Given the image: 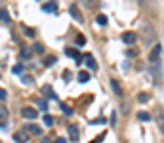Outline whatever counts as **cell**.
<instances>
[{
  "label": "cell",
  "instance_id": "obj_1",
  "mask_svg": "<svg viewBox=\"0 0 164 143\" xmlns=\"http://www.w3.org/2000/svg\"><path fill=\"white\" fill-rule=\"evenodd\" d=\"M21 117L33 120V118L38 117V113H37V109H34V107H23V109H21Z\"/></svg>",
  "mask_w": 164,
  "mask_h": 143
},
{
  "label": "cell",
  "instance_id": "obj_2",
  "mask_svg": "<svg viewBox=\"0 0 164 143\" xmlns=\"http://www.w3.org/2000/svg\"><path fill=\"white\" fill-rule=\"evenodd\" d=\"M135 40H138V34L132 33V31H128V33L122 34V42H124V44H128V46H132Z\"/></svg>",
  "mask_w": 164,
  "mask_h": 143
},
{
  "label": "cell",
  "instance_id": "obj_3",
  "mask_svg": "<svg viewBox=\"0 0 164 143\" xmlns=\"http://www.w3.org/2000/svg\"><path fill=\"white\" fill-rule=\"evenodd\" d=\"M160 52H162V46H160V44H156V46L153 48V52H151V55H149V61H151V63H155V61H159V57H160Z\"/></svg>",
  "mask_w": 164,
  "mask_h": 143
},
{
  "label": "cell",
  "instance_id": "obj_4",
  "mask_svg": "<svg viewBox=\"0 0 164 143\" xmlns=\"http://www.w3.org/2000/svg\"><path fill=\"white\" fill-rule=\"evenodd\" d=\"M69 13H71V16H73V19H75V21H80V23L84 21L82 13L78 12V6H71V8H69Z\"/></svg>",
  "mask_w": 164,
  "mask_h": 143
},
{
  "label": "cell",
  "instance_id": "obj_5",
  "mask_svg": "<svg viewBox=\"0 0 164 143\" xmlns=\"http://www.w3.org/2000/svg\"><path fill=\"white\" fill-rule=\"evenodd\" d=\"M55 8H58V4L52 0V2H46L44 6H42V12H46V13H55Z\"/></svg>",
  "mask_w": 164,
  "mask_h": 143
},
{
  "label": "cell",
  "instance_id": "obj_6",
  "mask_svg": "<svg viewBox=\"0 0 164 143\" xmlns=\"http://www.w3.org/2000/svg\"><path fill=\"white\" fill-rule=\"evenodd\" d=\"M13 139H16L17 143H25L27 139H29V134L27 132H16L13 134Z\"/></svg>",
  "mask_w": 164,
  "mask_h": 143
},
{
  "label": "cell",
  "instance_id": "obj_7",
  "mask_svg": "<svg viewBox=\"0 0 164 143\" xmlns=\"http://www.w3.org/2000/svg\"><path fill=\"white\" fill-rule=\"evenodd\" d=\"M69 138L73 141H78V126L76 124H71L69 126Z\"/></svg>",
  "mask_w": 164,
  "mask_h": 143
},
{
  "label": "cell",
  "instance_id": "obj_8",
  "mask_svg": "<svg viewBox=\"0 0 164 143\" xmlns=\"http://www.w3.org/2000/svg\"><path fill=\"white\" fill-rule=\"evenodd\" d=\"M42 92H44V96H46V97H52V99H58V96H55V92L52 90V86H44V88H42Z\"/></svg>",
  "mask_w": 164,
  "mask_h": 143
},
{
  "label": "cell",
  "instance_id": "obj_9",
  "mask_svg": "<svg viewBox=\"0 0 164 143\" xmlns=\"http://www.w3.org/2000/svg\"><path fill=\"white\" fill-rule=\"evenodd\" d=\"M84 61H86V65H88V69H97V63H96V59L92 57L90 54L84 57Z\"/></svg>",
  "mask_w": 164,
  "mask_h": 143
},
{
  "label": "cell",
  "instance_id": "obj_10",
  "mask_svg": "<svg viewBox=\"0 0 164 143\" xmlns=\"http://www.w3.org/2000/svg\"><path fill=\"white\" fill-rule=\"evenodd\" d=\"M25 130H27V132H31V134H34V135H40V134H42V128H40V126H37V124L27 126Z\"/></svg>",
  "mask_w": 164,
  "mask_h": 143
},
{
  "label": "cell",
  "instance_id": "obj_11",
  "mask_svg": "<svg viewBox=\"0 0 164 143\" xmlns=\"http://www.w3.org/2000/svg\"><path fill=\"white\" fill-rule=\"evenodd\" d=\"M149 99H151V96H149L147 92H143V94L138 96V101H139V103H149Z\"/></svg>",
  "mask_w": 164,
  "mask_h": 143
},
{
  "label": "cell",
  "instance_id": "obj_12",
  "mask_svg": "<svg viewBox=\"0 0 164 143\" xmlns=\"http://www.w3.org/2000/svg\"><path fill=\"white\" fill-rule=\"evenodd\" d=\"M88 80H90V75L86 71H80V73H78V82H88Z\"/></svg>",
  "mask_w": 164,
  "mask_h": 143
},
{
  "label": "cell",
  "instance_id": "obj_13",
  "mask_svg": "<svg viewBox=\"0 0 164 143\" xmlns=\"http://www.w3.org/2000/svg\"><path fill=\"white\" fill-rule=\"evenodd\" d=\"M138 118H139V120H143V122H147V120H151V114L145 113V111H141V113H138Z\"/></svg>",
  "mask_w": 164,
  "mask_h": 143
},
{
  "label": "cell",
  "instance_id": "obj_14",
  "mask_svg": "<svg viewBox=\"0 0 164 143\" xmlns=\"http://www.w3.org/2000/svg\"><path fill=\"white\" fill-rule=\"evenodd\" d=\"M111 86H113V90H115V94H117V96H122V90H120V86H118L117 80H111Z\"/></svg>",
  "mask_w": 164,
  "mask_h": 143
},
{
  "label": "cell",
  "instance_id": "obj_15",
  "mask_svg": "<svg viewBox=\"0 0 164 143\" xmlns=\"http://www.w3.org/2000/svg\"><path fill=\"white\" fill-rule=\"evenodd\" d=\"M65 54H67L69 57H73V59H76V57H78V55H80V54H78V52H76V50H73V48H67V50H65Z\"/></svg>",
  "mask_w": 164,
  "mask_h": 143
},
{
  "label": "cell",
  "instance_id": "obj_16",
  "mask_svg": "<svg viewBox=\"0 0 164 143\" xmlns=\"http://www.w3.org/2000/svg\"><path fill=\"white\" fill-rule=\"evenodd\" d=\"M0 21H10V13H8V10H0Z\"/></svg>",
  "mask_w": 164,
  "mask_h": 143
},
{
  "label": "cell",
  "instance_id": "obj_17",
  "mask_svg": "<svg viewBox=\"0 0 164 143\" xmlns=\"http://www.w3.org/2000/svg\"><path fill=\"white\" fill-rule=\"evenodd\" d=\"M37 105H38V109H42V111H46V109H48L46 99H38V101H37Z\"/></svg>",
  "mask_w": 164,
  "mask_h": 143
},
{
  "label": "cell",
  "instance_id": "obj_18",
  "mask_svg": "<svg viewBox=\"0 0 164 143\" xmlns=\"http://www.w3.org/2000/svg\"><path fill=\"white\" fill-rule=\"evenodd\" d=\"M44 122H46V126H54V117L52 114H44Z\"/></svg>",
  "mask_w": 164,
  "mask_h": 143
},
{
  "label": "cell",
  "instance_id": "obj_19",
  "mask_svg": "<svg viewBox=\"0 0 164 143\" xmlns=\"http://www.w3.org/2000/svg\"><path fill=\"white\" fill-rule=\"evenodd\" d=\"M61 111L65 113V114H73V109H71L69 105H65V103H61Z\"/></svg>",
  "mask_w": 164,
  "mask_h": 143
},
{
  "label": "cell",
  "instance_id": "obj_20",
  "mask_svg": "<svg viewBox=\"0 0 164 143\" xmlns=\"http://www.w3.org/2000/svg\"><path fill=\"white\" fill-rule=\"evenodd\" d=\"M75 42H76V46H84V44H86V38H84L82 34H80V37H76V40H75Z\"/></svg>",
  "mask_w": 164,
  "mask_h": 143
},
{
  "label": "cell",
  "instance_id": "obj_21",
  "mask_svg": "<svg viewBox=\"0 0 164 143\" xmlns=\"http://www.w3.org/2000/svg\"><path fill=\"white\" fill-rule=\"evenodd\" d=\"M97 23L99 25H107V17L103 16V13H99V16H97Z\"/></svg>",
  "mask_w": 164,
  "mask_h": 143
},
{
  "label": "cell",
  "instance_id": "obj_22",
  "mask_svg": "<svg viewBox=\"0 0 164 143\" xmlns=\"http://www.w3.org/2000/svg\"><path fill=\"white\" fill-rule=\"evenodd\" d=\"M13 73H16V75H21V73H23V65H13Z\"/></svg>",
  "mask_w": 164,
  "mask_h": 143
},
{
  "label": "cell",
  "instance_id": "obj_23",
  "mask_svg": "<svg viewBox=\"0 0 164 143\" xmlns=\"http://www.w3.org/2000/svg\"><path fill=\"white\" fill-rule=\"evenodd\" d=\"M6 117H8V109L0 105V118H6Z\"/></svg>",
  "mask_w": 164,
  "mask_h": 143
},
{
  "label": "cell",
  "instance_id": "obj_24",
  "mask_svg": "<svg viewBox=\"0 0 164 143\" xmlns=\"http://www.w3.org/2000/svg\"><path fill=\"white\" fill-rule=\"evenodd\" d=\"M55 61H58V59H55V57L52 55V57H46V61H44V63H46V65L50 67V65H54V63H55Z\"/></svg>",
  "mask_w": 164,
  "mask_h": 143
},
{
  "label": "cell",
  "instance_id": "obj_25",
  "mask_svg": "<svg viewBox=\"0 0 164 143\" xmlns=\"http://www.w3.org/2000/svg\"><path fill=\"white\" fill-rule=\"evenodd\" d=\"M21 80H23L25 84H33V78H31V76H27V75H25V76H21Z\"/></svg>",
  "mask_w": 164,
  "mask_h": 143
},
{
  "label": "cell",
  "instance_id": "obj_26",
  "mask_svg": "<svg viewBox=\"0 0 164 143\" xmlns=\"http://www.w3.org/2000/svg\"><path fill=\"white\" fill-rule=\"evenodd\" d=\"M63 80H65V82L71 80V73H69V71H65V73H63Z\"/></svg>",
  "mask_w": 164,
  "mask_h": 143
},
{
  "label": "cell",
  "instance_id": "obj_27",
  "mask_svg": "<svg viewBox=\"0 0 164 143\" xmlns=\"http://www.w3.org/2000/svg\"><path fill=\"white\" fill-rule=\"evenodd\" d=\"M92 124H105V118H97V120H92Z\"/></svg>",
  "mask_w": 164,
  "mask_h": 143
},
{
  "label": "cell",
  "instance_id": "obj_28",
  "mask_svg": "<svg viewBox=\"0 0 164 143\" xmlns=\"http://www.w3.org/2000/svg\"><path fill=\"white\" fill-rule=\"evenodd\" d=\"M34 50H37V52H42V50H44V46H42V44H34Z\"/></svg>",
  "mask_w": 164,
  "mask_h": 143
},
{
  "label": "cell",
  "instance_id": "obj_29",
  "mask_svg": "<svg viewBox=\"0 0 164 143\" xmlns=\"http://www.w3.org/2000/svg\"><path fill=\"white\" fill-rule=\"evenodd\" d=\"M2 99H6V90H0V101Z\"/></svg>",
  "mask_w": 164,
  "mask_h": 143
},
{
  "label": "cell",
  "instance_id": "obj_30",
  "mask_svg": "<svg viewBox=\"0 0 164 143\" xmlns=\"http://www.w3.org/2000/svg\"><path fill=\"white\" fill-rule=\"evenodd\" d=\"M128 55H130V57H135V55H138V52H135V50H130V52H128Z\"/></svg>",
  "mask_w": 164,
  "mask_h": 143
},
{
  "label": "cell",
  "instance_id": "obj_31",
  "mask_svg": "<svg viewBox=\"0 0 164 143\" xmlns=\"http://www.w3.org/2000/svg\"><path fill=\"white\" fill-rule=\"evenodd\" d=\"M55 143H67V139L65 138H58V139H55Z\"/></svg>",
  "mask_w": 164,
  "mask_h": 143
},
{
  "label": "cell",
  "instance_id": "obj_32",
  "mask_svg": "<svg viewBox=\"0 0 164 143\" xmlns=\"http://www.w3.org/2000/svg\"><path fill=\"white\" fill-rule=\"evenodd\" d=\"M25 33L29 34V37H34V31H31V29H25Z\"/></svg>",
  "mask_w": 164,
  "mask_h": 143
}]
</instances>
